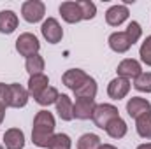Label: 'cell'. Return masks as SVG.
Here are the masks:
<instances>
[{"instance_id":"obj_23","label":"cell","mask_w":151,"mask_h":149,"mask_svg":"<svg viewBox=\"0 0 151 149\" xmlns=\"http://www.w3.org/2000/svg\"><path fill=\"white\" fill-rule=\"evenodd\" d=\"M58 97H60L58 90H56L55 86H47V88H46V90L39 95L37 98H35V102H37L39 105H42V107H49V105L56 104Z\"/></svg>"},{"instance_id":"obj_25","label":"cell","mask_w":151,"mask_h":149,"mask_svg":"<svg viewBox=\"0 0 151 149\" xmlns=\"http://www.w3.org/2000/svg\"><path fill=\"white\" fill-rule=\"evenodd\" d=\"M72 148V140L67 133H55L49 140L47 149H70Z\"/></svg>"},{"instance_id":"obj_24","label":"cell","mask_w":151,"mask_h":149,"mask_svg":"<svg viewBox=\"0 0 151 149\" xmlns=\"http://www.w3.org/2000/svg\"><path fill=\"white\" fill-rule=\"evenodd\" d=\"M100 146H102V142L97 133H83L76 144L77 149H99Z\"/></svg>"},{"instance_id":"obj_22","label":"cell","mask_w":151,"mask_h":149,"mask_svg":"<svg viewBox=\"0 0 151 149\" xmlns=\"http://www.w3.org/2000/svg\"><path fill=\"white\" fill-rule=\"evenodd\" d=\"M25 69L30 75H37V74H44V69H46V62L40 54H34L30 58L25 60Z\"/></svg>"},{"instance_id":"obj_2","label":"cell","mask_w":151,"mask_h":149,"mask_svg":"<svg viewBox=\"0 0 151 149\" xmlns=\"http://www.w3.org/2000/svg\"><path fill=\"white\" fill-rule=\"evenodd\" d=\"M116 117H119V111H118L116 105H113V104H97L93 116H91V121L95 123V126L106 130V126Z\"/></svg>"},{"instance_id":"obj_10","label":"cell","mask_w":151,"mask_h":149,"mask_svg":"<svg viewBox=\"0 0 151 149\" xmlns=\"http://www.w3.org/2000/svg\"><path fill=\"white\" fill-rule=\"evenodd\" d=\"M95 107H97V102H95L93 98H76V102H74V117L76 119H81V121L91 119Z\"/></svg>"},{"instance_id":"obj_9","label":"cell","mask_w":151,"mask_h":149,"mask_svg":"<svg viewBox=\"0 0 151 149\" xmlns=\"http://www.w3.org/2000/svg\"><path fill=\"white\" fill-rule=\"evenodd\" d=\"M9 90H11V102H9V107H12V109H21V107H25V105L28 104L30 95H28V90H27V88H23V86L18 84V82H11V84H9Z\"/></svg>"},{"instance_id":"obj_17","label":"cell","mask_w":151,"mask_h":149,"mask_svg":"<svg viewBox=\"0 0 151 149\" xmlns=\"http://www.w3.org/2000/svg\"><path fill=\"white\" fill-rule=\"evenodd\" d=\"M97 91H99L97 81H95L91 75H88V77L74 90V95H76V98H93V100H95Z\"/></svg>"},{"instance_id":"obj_28","label":"cell","mask_w":151,"mask_h":149,"mask_svg":"<svg viewBox=\"0 0 151 149\" xmlns=\"http://www.w3.org/2000/svg\"><path fill=\"white\" fill-rule=\"evenodd\" d=\"M125 34H127L128 40H130V42H132V46H134L135 42H139V39L142 37V28H141V23H139V21H130V23L127 25Z\"/></svg>"},{"instance_id":"obj_20","label":"cell","mask_w":151,"mask_h":149,"mask_svg":"<svg viewBox=\"0 0 151 149\" xmlns=\"http://www.w3.org/2000/svg\"><path fill=\"white\" fill-rule=\"evenodd\" d=\"M127 132H128V126H127V123H125V119H121V116L119 117H116L113 119L107 126H106V133L111 137V139H123L125 135H127Z\"/></svg>"},{"instance_id":"obj_3","label":"cell","mask_w":151,"mask_h":149,"mask_svg":"<svg viewBox=\"0 0 151 149\" xmlns=\"http://www.w3.org/2000/svg\"><path fill=\"white\" fill-rule=\"evenodd\" d=\"M21 16L27 23L35 25L44 19L46 16V5L40 0H27L21 4Z\"/></svg>"},{"instance_id":"obj_13","label":"cell","mask_w":151,"mask_h":149,"mask_svg":"<svg viewBox=\"0 0 151 149\" xmlns=\"http://www.w3.org/2000/svg\"><path fill=\"white\" fill-rule=\"evenodd\" d=\"M18 23H19V18L14 11L11 9H4L0 11V34H12L16 28H18Z\"/></svg>"},{"instance_id":"obj_1","label":"cell","mask_w":151,"mask_h":149,"mask_svg":"<svg viewBox=\"0 0 151 149\" xmlns=\"http://www.w3.org/2000/svg\"><path fill=\"white\" fill-rule=\"evenodd\" d=\"M55 116L49 111L42 109L35 114L34 117V128H32V142L37 148H47L51 137L55 135Z\"/></svg>"},{"instance_id":"obj_12","label":"cell","mask_w":151,"mask_h":149,"mask_svg":"<svg viewBox=\"0 0 151 149\" xmlns=\"http://www.w3.org/2000/svg\"><path fill=\"white\" fill-rule=\"evenodd\" d=\"M127 112H128L130 117L137 119L139 116H142L146 112H151V102L142 98V97H132L127 102Z\"/></svg>"},{"instance_id":"obj_29","label":"cell","mask_w":151,"mask_h":149,"mask_svg":"<svg viewBox=\"0 0 151 149\" xmlns=\"http://www.w3.org/2000/svg\"><path fill=\"white\" fill-rule=\"evenodd\" d=\"M139 56H141V62L144 65L151 67V35H148L142 40V44L139 47Z\"/></svg>"},{"instance_id":"obj_6","label":"cell","mask_w":151,"mask_h":149,"mask_svg":"<svg viewBox=\"0 0 151 149\" xmlns=\"http://www.w3.org/2000/svg\"><path fill=\"white\" fill-rule=\"evenodd\" d=\"M130 88H132V82L128 79L116 75L114 79L109 81V84H107V95H109L111 100H121V98H125L128 95Z\"/></svg>"},{"instance_id":"obj_4","label":"cell","mask_w":151,"mask_h":149,"mask_svg":"<svg viewBox=\"0 0 151 149\" xmlns=\"http://www.w3.org/2000/svg\"><path fill=\"white\" fill-rule=\"evenodd\" d=\"M16 51H18L21 56H25V60H27V58H30V56H34V54H39V51H40V42H39V39L35 37L34 34L25 32V34H21L19 37L16 39Z\"/></svg>"},{"instance_id":"obj_16","label":"cell","mask_w":151,"mask_h":149,"mask_svg":"<svg viewBox=\"0 0 151 149\" xmlns=\"http://www.w3.org/2000/svg\"><path fill=\"white\" fill-rule=\"evenodd\" d=\"M56 112L62 121H72L74 119V102L69 95H60L56 100Z\"/></svg>"},{"instance_id":"obj_30","label":"cell","mask_w":151,"mask_h":149,"mask_svg":"<svg viewBox=\"0 0 151 149\" xmlns=\"http://www.w3.org/2000/svg\"><path fill=\"white\" fill-rule=\"evenodd\" d=\"M9 102H11V90H9V84L0 82V105H4V107L7 109V107H9Z\"/></svg>"},{"instance_id":"obj_27","label":"cell","mask_w":151,"mask_h":149,"mask_svg":"<svg viewBox=\"0 0 151 149\" xmlns=\"http://www.w3.org/2000/svg\"><path fill=\"white\" fill-rule=\"evenodd\" d=\"M132 86L141 93H151V72H142L137 79H134Z\"/></svg>"},{"instance_id":"obj_33","label":"cell","mask_w":151,"mask_h":149,"mask_svg":"<svg viewBox=\"0 0 151 149\" xmlns=\"http://www.w3.org/2000/svg\"><path fill=\"white\" fill-rule=\"evenodd\" d=\"M135 149H151V142H146V144H141V146H137Z\"/></svg>"},{"instance_id":"obj_14","label":"cell","mask_w":151,"mask_h":149,"mask_svg":"<svg viewBox=\"0 0 151 149\" xmlns=\"http://www.w3.org/2000/svg\"><path fill=\"white\" fill-rule=\"evenodd\" d=\"M5 149H23L25 148V133L19 128H9L4 133Z\"/></svg>"},{"instance_id":"obj_18","label":"cell","mask_w":151,"mask_h":149,"mask_svg":"<svg viewBox=\"0 0 151 149\" xmlns=\"http://www.w3.org/2000/svg\"><path fill=\"white\" fill-rule=\"evenodd\" d=\"M47 86H49V77L46 74H37V75H30L27 90H28V95L35 100Z\"/></svg>"},{"instance_id":"obj_11","label":"cell","mask_w":151,"mask_h":149,"mask_svg":"<svg viewBox=\"0 0 151 149\" xmlns=\"http://www.w3.org/2000/svg\"><path fill=\"white\" fill-rule=\"evenodd\" d=\"M58 11H60V16H62V19H63L65 23L74 25V23L83 21L81 9H79L77 2H62L60 7H58Z\"/></svg>"},{"instance_id":"obj_31","label":"cell","mask_w":151,"mask_h":149,"mask_svg":"<svg viewBox=\"0 0 151 149\" xmlns=\"http://www.w3.org/2000/svg\"><path fill=\"white\" fill-rule=\"evenodd\" d=\"M4 117H5V107H4V105H0V125L4 123Z\"/></svg>"},{"instance_id":"obj_26","label":"cell","mask_w":151,"mask_h":149,"mask_svg":"<svg viewBox=\"0 0 151 149\" xmlns=\"http://www.w3.org/2000/svg\"><path fill=\"white\" fill-rule=\"evenodd\" d=\"M77 5L81 9V16L84 21H90L97 16V5L91 0H77Z\"/></svg>"},{"instance_id":"obj_7","label":"cell","mask_w":151,"mask_h":149,"mask_svg":"<svg viewBox=\"0 0 151 149\" xmlns=\"http://www.w3.org/2000/svg\"><path fill=\"white\" fill-rule=\"evenodd\" d=\"M116 72H118L119 77H125L128 81H134V79H137L139 75L142 74V65H141V62H137L134 58H125V60H121L118 63Z\"/></svg>"},{"instance_id":"obj_5","label":"cell","mask_w":151,"mask_h":149,"mask_svg":"<svg viewBox=\"0 0 151 149\" xmlns=\"http://www.w3.org/2000/svg\"><path fill=\"white\" fill-rule=\"evenodd\" d=\"M40 34L49 44H58L63 39V28H62V25L58 23L56 18H47V19L42 21Z\"/></svg>"},{"instance_id":"obj_8","label":"cell","mask_w":151,"mask_h":149,"mask_svg":"<svg viewBox=\"0 0 151 149\" xmlns=\"http://www.w3.org/2000/svg\"><path fill=\"white\" fill-rule=\"evenodd\" d=\"M130 16V11L125 4H116L111 5L107 11H106V23L109 27H121Z\"/></svg>"},{"instance_id":"obj_19","label":"cell","mask_w":151,"mask_h":149,"mask_svg":"<svg viewBox=\"0 0 151 149\" xmlns=\"http://www.w3.org/2000/svg\"><path fill=\"white\" fill-rule=\"evenodd\" d=\"M86 77H88V74H86L83 69H69V70H65L63 75H62V82H63L69 90L74 91Z\"/></svg>"},{"instance_id":"obj_32","label":"cell","mask_w":151,"mask_h":149,"mask_svg":"<svg viewBox=\"0 0 151 149\" xmlns=\"http://www.w3.org/2000/svg\"><path fill=\"white\" fill-rule=\"evenodd\" d=\"M99 149H118V148H116V146H113V144H102Z\"/></svg>"},{"instance_id":"obj_15","label":"cell","mask_w":151,"mask_h":149,"mask_svg":"<svg viewBox=\"0 0 151 149\" xmlns=\"http://www.w3.org/2000/svg\"><path fill=\"white\" fill-rule=\"evenodd\" d=\"M107 44H109V47L113 49L114 53H118V54H123V53H127L132 47V42L128 40L125 32H113L109 35V39H107Z\"/></svg>"},{"instance_id":"obj_21","label":"cell","mask_w":151,"mask_h":149,"mask_svg":"<svg viewBox=\"0 0 151 149\" xmlns=\"http://www.w3.org/2000/svg\"><path fill=\"white\" fill-rule=\"evenodd\" d=\"M135 132L139 137L150 140L151 139V112H146L135 119Z\"/></svg>"}]
</instances>
